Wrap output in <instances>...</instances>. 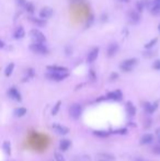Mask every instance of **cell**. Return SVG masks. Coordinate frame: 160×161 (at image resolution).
<instances>
[{
  "label": "cell",
  "mask_w": 160,
  "mask_h": 161,
  "mask_svg": "<svg viewBox=\"0 0 160 161\" xmlns=\"http://www.w3.org/2000/svg\"><path fill=\"white\" fill-rule=\"evenodd\" d=\"M81 114H82L81 105H79V104H77V103H75V104H72L71 106H70V108H69V115H70L74 119H77V118H79Z\"/></svg>",
  "instance_id": "3"
},
{
  "label": "cell",
  "mask_w": 160,
  "mask_h": 161,
  "mask_svg": "<svg viewBox=\"0 0 160 161\" xmlns=\"http://www.w3.org/2000/svg\"><path fill=\"white\" fill-rule=\"evenodd\" d=\"M118 45L116 43H112L108 47V55L110 57H112V56H114L118 53Z\"/></svg>",
  "instance_id": "13"
},
{
  "label": "cell",
  "mask_w": 160,
  "mask_h": 161,
  "mask_svg": "<svg viewBox=\"0 0 160 161\" xmlns=\"http://www.w3.org/2000/svg\"><path fill=\"white\" fill-rule=\"evenodd\" d=\"M30 49L32 50V52L36 53V54H42V55H46V54H48V48L46 47V45H44V43H33L30 45Z\"/></svg>",
  "instance_id": "1"
},
{
  "label": "cell",
  "mask_w": 160,
  "mask_h": 161,
  "mask_svg": "<svg viewBox=\"0 0 160 161\" xmlns=\"http://www.w3.org/2000/svg\"><path fill=\"white\" fill-rule=\"evenodd\" d=\"M13 69H14V64H9V65L6 67V70H4V75L7 76V77H10V76L12 75L13 72Z\"/></svg>",
  "instance_id": "22"
},
{
  "label": "cell",
  "mask_w": 160,
  "mask_h": 161,
  "mask_svg": "<svg viewBox=\"0 0 160 161\" xmlns=\"http://www.w3.org/2000/svg\"><path fill=\"white\" fill-rule=\"evenodd\" d=\"M52 14H53V9L52 8H48V7H44L39 11V18H42V19H47Z\"/></svg>",
  "instance_id": "8"
},
{
  "label": "cell",
  "mask_w": 160,
  "mask_h": 161,
  "mask_svg": "<svg viewBox=\"0 0 160 161\" xmlns=\"http://www.w3.org/2000/svg\"><path fill=\"white\" fill-rule=\"evenodd\" d=\"M156 137H157L158 141H159V142H160V127L156 129Z\"/></svg>",
  "instance_id": "33"
},
{
  "label": "cell",
  "mask_w": 160,
  "mask_h": 161,
  "mask_svg": "<svg viewBox=\"0 0 160 161\" xmlns=\"http://www.w3.org/2000/svg\"><path fill=\"white\" fill-rule=\"evenodd\" d=\"M118 77V73H112V75H111V80H113V79H116Z\"/></svg>",
  "instance_id": "34"
},
{
  "label": "cell",
  "mask_w": 160,
  "mask_h": 161,
  "mask_svg": "<svg viewBox=\"0 0 160 161\" xmlns=\"http://www.w3.org/2000/svg\"><path fill=\"white\" fill-rule=\"evenodd\" d=\"M98 55H99V48L98 47H95L91 50V52L89 53L88 56H87V60L88 62H93L95 59L98 58Z\"/></svg>",
  "instance_id": "9"
},
{
  "label": "cell",
  "mask_w": 160,
  "mask_h": 161,
  "mask_svg": "<svg viewBox=\"0 0 160 161\" xmlns=\"http://www.w3.org/2000/svg\"><path fill=\"white\" fill-rule=\"evenodd\" d=\"M54 157H55L56 161H65L64 156H63L62 154H59V152H55V154H54Z\"/></svg>",
  "instance_id": "28"
},
{
  "label": "cell",
  "mask_w": 160,
  "mask_h": 161,
  "mask_svg": "<svg viewBox=\"0 0 160 161\" xmlns=\"http://www.w3.org/2000/svg\"><path fill=\"white\" fill-rule=\"evenodd\" d=\"M85 0H71V2H82Z\"/></svg>",
  "instance_id": "36"
},
{
  "label": "cell",
  "mask_w": 160,
  "mask_h": 161,
  "mask_svg": "<svg viewBox=\"0 0 160 161\" xmlns=\"http://www.w3.org/2000/svg\"><path fill=\"white\" fill-rule=\"evenodd\" d=\"M153 68L156 69V70H160V59L156 60V62L153 64Z\"/></svg>",
  "instance_id": "30"
},
{
  "label": "cell",
  "mask_w": 160,
  "mask_h": 161,
  "mask_svg": "<svg viewBox=\"0 0 160 161\" xmlns=\"http://www.w3.org/2000/svg\"><path fill=\"white\" fill-rule=\"evenodd\" d=\"M120 2H128V0H118Z\"/></svg>",
  "instance_id": "37"
},
{
  "label": "cell",
  "mask_w": 160,
  "mask_h": 161,
  "mask_svg": "<svg viewBox=\"0 0 160 161\" xmlns=\"http://www.w3.org/2000/svg\"><path fill=\"white\" fill-rule=\"evenodd\" d=\"M122 92L120 90H116V91H113V92H110L108 94L106 98L110 99V100H114V101H120L122 99Z\"/></svg>",
  "instance_id": "11"
},
{
  "label": "cell",
  "mask_w": 160,
  "mask_h": 161,
  "mask_svg": "<svg viewBox=\"0 0 160 161\" xmlns=\"http://www.w3.org/2000/svg\"><path fill=\"white\" fill-rule=\"evenodd\" d=\"M137 64V59L136 58H129V59H126L124 62H122L121 65H120V68L123 70V71H131L132 69L134 68L135 66Z\"/></svg>",
  "instance_id": "2"
},
{
  "label": "cell",
  "mask_w": 160,
  "mask_h": 161,
  "mask_svg": "<svg viewBox=\"0 0 160 161\" xmlns=\"http://www.w3.org/2000/svg\"><path fill=\"white\" fill-rule=\"evenodd\" d=\"M147 0H139L137 2V4H136V7H137V11H139V12H141L143 10L145 9V7L148 6V3L146 2Z\"/></svg>",
  "instance_id": "21"
},
{
  "label": "cell",
  "mask_w": 160,
  "mask_h": 161,
  "mask_svg": "<svg viewBox=\"0 0 160 161\" xmlns=\"http://www.w3.org/2000/svg\"><path fill=\"white\" fill-rule=\"evenodd\" d=\"M157 41H158V39H151L150 42L146 43V44H145V48H151V47L157 43Z\"/></svg>",
  "instance_id": "26"
},
{
  "label": "cell",
  "mask_w": 160,
  "mask_h": 161,
  "mask_svg": "<svg viewBox=\"0 0 160 161\" xmlns=\"http://www.w3.org/2000/svg\"><path fill=\"white\" fill-rule=\"evenodd\" d=\"M157 105H158L157 103L151 104V103H149V102H146V103L144 104V108L147 113H154L155 110H156V108H157Z\"/></svg>",
  "instance_id": "16"
},
{
  "label": "cell",
  "mask_w": 160,
  "mask_h": 161,
  "mask_svg": "<svg viewBox=\"0 0 160 161\" xmlns=\"http://www.w3.org/2000/svg\"><path fill=\"white\" fill-rule=\"evenodd\" d=\"M158 29H159V32H160V24H159V26H158Z\"/></svg>",
  "instance_id": "39"
},
{
  "label": "cell",
  "mask_w": 160,
  "mask_h": 161,
  "mask_svg": "<svg viewBox=\"0 0 160 161\" xmlns=\"http://www.w3.org/2000/svg\"><path fill=\"white\" fill-rule=\"evenodd\" d=\"M154 152L157 154H160V145H157L154 147Z\"/></svg>",
  "instance_id": "31"
},
{
  "label": "cell",
  "mask_w": 160,
  "mask_h": 161,
  "mask_svg": "<svg viewBox=\"0 0 160 161\" xmlns=\"http://www.w3.org/2000/svg\"><path fill=\"white\" fill-rule=\"evenodd\" d=\"M150 12L154 16H160V3H154V6L150 9Z\"/></svg>",
  "instance_id": "19"
},
{
  "label": "cell",
  "mask_w": 160,
  "mask_h": 161,
  "mask_svg": "<svg viewBox=\"0 0 160 161\" xmlns=\"http://www.w3.org/2000/svg\"><path fill=\"white\" fill-rule=\"evenodd\" d=\"M93 135L97 136V137L106 138V137H109L110 133H109V131H93Z\"/></svg>",
  "instance_id": "20"
},
{
  "label": "cell",
  "mask_w": 160,
  "mask_h": 161,
  "mask_svg": "<svg viewBox=\"0 0 160 161\" xmlns=\"http://www.w3.org/2000/svg\"><path fill=\"white\" fill-rule=\"evenodd\" d=\"M126 111H127L128 115H131V116H134L136 114V108H135L134 104L132 102H127L126 103Z\"/></svg>",
  "instance_id": "18"
},
{
  "label": "cell",
  "mask_w": 160,
  "mask_h": 161,
  "mask_svg": "<svg viewBox=\"0 0 160 161\" xmlns=\"http://www.w3.org/2000/svg\"><path fill=\"white\" fill-rule=\"evenodd\" d=\"M52 129L55 133H57L58 135H66V134H68V131L69 129L66 126H63V125L60 124H53L52 125Z\"/></svg>",
  "instance_id": "7"
},
{
  "label": "cell",
  "mask_w": 160,
  "mask_h": 161,
  "mask_svg": "<svg viewBox=\"0 0 160 161\" xmlns=\"http://www.w3.org/2000/svg\"><path fill=\"white\" fill-rule=\"evenodd\" d=\"M70 147V141L67 140V139H62L59 141V148L62 151H66L68 150V148Z\"/></svg>",
  "instance_id": "17"
},
{
  "label": "cell",
  "mask_w": 160,
  "mask_h": 161,
  "mask_svg": "<svg viewBox=\"0 0 160 161\" xmlns=\"http://www.w3.org/2000/svg\"><path fill=\"white\" fill-rule=\"evenodd\" d=\"M31 21H32L33 23H35V24H37V25H44L45 24V19H36V18H31Z\"/></svg>",
  "instance_id": "24"
},
{
  "label": "cell",
  "mask_w": 160,
  "mask_h": 161,
  "mask_svg": "<svg viewBox=\"0 0 160 161\" xmlns=\"http://www.w3.org/2000/svg\"><path fill=\"white\" fill-rule=\"evenodd\" d=\"M2 148H3V150H4V152H6V154H10V152H11V148H10V142H9V141H4V142H3Z\"/></svg>",
  "instance_id": "25"
},
{
  "label": "cell",
  "mask_w": 160,
  "mask_h": 161,
  "mask_svg": "<svg viewBox=\"0 0 160 161\" xmlns=\"http://www.w3.org/2000/svg\"><path fill=\"white\" fill-rule=\"evenodd\" d=\"M153 140H154V136H153L151 134H146L141 137V145H149L153 142Z\"/></svg>",
  "instance_id": "15"
},
{
  "label": "cell",
  "mask_w": 160,
  "mask_h": 161,
  "mask_svg": "<svg viewBox=\"0 0 160 161\" xmlns=\"http://www.w3.org/2000/svg\"><path fill=\"white\" fill-rule=\"evenodd\" d=\"M60 104H62V102L58 101V102H57V103H56V104H55V106L53 108V110H52V114H53V115L57 114V112H58L59 108H60Z\"/></svg>",
  "instance_id": "27"
},
{
  "label": "cell",
  "mask_w": 160,
  "mask_h": 161,
  "mask_svg": "<svg viewBox=\"0 0 160 161\" xmlns=\"http://www.w3.org/2000/svg\"><path fill=\"white\" fill-rule=\"evenodd\" d=\"M16 1H18V2H19V4H21V6H22V4H24V6H25V0H16Z\"/></svg>",
  "instance_id": "35"
},
{
  "label": "cell",
  "mask_w": 160,
  "mask_h": 161,
  "mask_svg": "<svg viewBox=\"0 0 160 161\" xmlns=\"http://www.w3.org/2000/svg\"><path fill=\"white\" fill-rule=\"evenodd\" d=\"M30 35H31V37H32V39L37 43H45V41H46L45 35H44L39 30H36V29L31 30Z\"/></svg>",
  "instance_id": "4"
},
{
  "label": "cell",
  "mask_w": 160,
  "mask_h": 161,
  "mask_svg": "<svg viewBox=\"0 0 160 161\" xmlns=\"http://www.w3.org/2000/svg\"><path fill=\"white\" fill-rule=\"evenodd\" d=\"M9 95H10V98L11 99H13V100H16V101H18V102H20L22 99H21V94H20V92L16 90V88H11L9 90Z\"/></svg>",
  "instance_id": "10"
},
{
  "label": "cell",
  "mask_w": 160,
  "mask_h": 161,
  "mask_svg": "<svg viewBox=\"0 0 160 161\" xmlns=\"http://www.w3.org/2000/svg\"><path fill=\"white\" fill-rule=\"evenodd\" d=\"M25 8H26V10H28L29 12H31V13L34 11V7H33L32 3H25Z\"/></svg>",
  "instance_id": "29"
},
{
  "label": "cell",
  "mask_w": 160,
  "mask_h": 161,
  "mask_svg": "<svg viewBox=\"0 0 160 161\" xmlns=\"http://www.w3.org/2000/svg\"><path fill=\"white\" fill-rule=\"evenodd\" d=\"M100 161H106V160H100Z\"/></svg>",
  "instance_id": "40"
},
{
  "label": "cell",
  "mask_w": 160,
  "mask_h": 161,
  "mask_svg": "<svg viewBox=\"0 0 160 161\" xmlns=\"http://www.w3.org/2000/svg\"><path fill=\"white\" fill-rule=\"evenodd\" d=\"M25 113H26V108H19L14 110V115L18 116V117H21L23 115H25Z\"/></svg>",
  "instance_id": "23"
},
{
  "label": "cell",
  "mask_w": 160,
  "mask_h": 161,
  "mask_svg": "<svg viewBox=\"0 0 160 161\" xmlns=\"http://www.w3.org/2000/svg\"><path fill=\"white\" fill-rule=\"evenodd\" d=\"M25 35V32H24V30H23L22 26H18L13 33V37L16 39H23V36Z\"/></svg>",
  "instance_id": "12"
},
{
  "label": "cell",
  "mask_w": 160,
  "mask_h": 161,
  "mask_svg": "<svg viewBox=\"0 0 160 161\" xmlns=\"http://www.w3.org/2000/svg\"><path fill=\"white\" fill-rule=\"evenodd\" d=\"M114 134H126V129H120V131H113Z\"/></svg>",
  "instance_id": "32"
},
{
  "label": "cell",
  "mask_w": 160,
  "mask_h": 161,
  "mask_svg": "<svg viewBox=\"0 0 160 161\" xmlns=\"http://www.w3.org/2000/svg\"><path fill=\"white\" fill-rule=\"evenodd\" d=\"M46 76H47V78L52 79V80H55V81H60V80H64L65 78H67V77H68V72L48 71Z\"/></svg>",
  "instance_id": "5"
},
{
  "label": "cell",
  "mask_w": 160,
  "mask_h": 161,
  "mask_svg": "<svg viewBox=\"0 0 160 161\" xmlns=\"http://www.w3.org/2000/svg\"><path fill=\"white\" fill-rule=\"evenodd\" d=\"M139 11H135V10H131L129 12L127 13V18L129 20V22L133 23V24H136V23L139 22L141 20V16H139Z\"/></svg>",
  "instance_id": "6"
},
{
  "label": "cell",
  "mask_w": 160,
  "mask_h": 161,
  "mask_svg": "<svg viewBox=\"0 0 160 161\" xmlns=\"http://www.w3.org/2000/svg\"><path fill=\"white\" fill-rule=\"evenodd\" d=\"M47 70L53 72H68L66 67H60V66H47Z\"/></svg>",
  "instance_id": "14"
},
{
  "label": "cell",
  "mask_w": 160,
  "mask_h": 161,
  "mask_svg": "<svg viewBox=\"0 0 160 161\" xmlns=\"http://www.w3.org/2000/svg\"><path fill=\"white\" fill-rule=\"evenodd\" d=\"M154 3H160V0H154Z\"/></svg>",
  "instance_id": "38"
}]
</instances>
